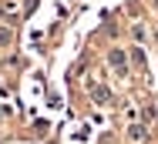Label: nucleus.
I'll list each match as a JSON object with an SVG mask.
<instances>
[{
    "instance_id": "f257e3e1",
    "label": "nucleus",
    "mask_w": 158,
    "mask_h": 144,
    "mask_svg": "<svg viewBox=\"0 0 158 144\" xmlns=\"http://www.w3.org/2000/svg\"><path fill=\"white\" fill-rule=\"evenodd\" d=\"M111 67H114V70H118V74H125L128 70V60H125V50H111Z\"/></svg>"
}]
</instances>
